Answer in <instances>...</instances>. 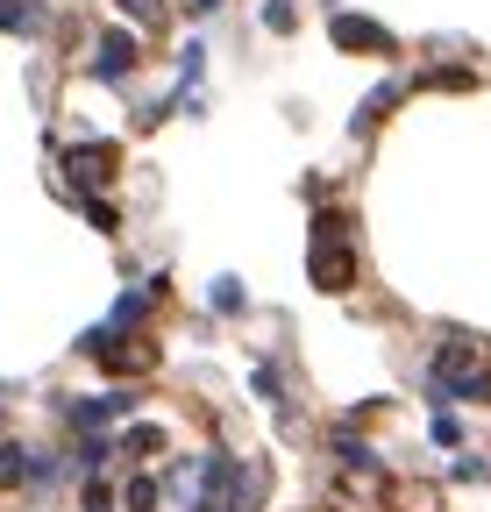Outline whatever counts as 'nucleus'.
Returning a JSON list of instances; mask_svg holds the SVG:
<instances>
[{
  "instance_id": "1",
  "label": "nucleus",
  "mask_w": 491,
  "mask_h": 512,
  "mask_svg": "<svg viewBox=\"0 0 491 512\" xmlns=\"http://www.w3.org/2000/svg\"><path fill=\"white\" fill-rule=\"evenodd\" d=\"M356 278V256L342 242V221H314V285L321 292H349Z\"/></svg>"
},
{
  "instance_id": "2",
  "label": "nucleus",
  "mask_w": 491,
  "mask_h": 512,
  "mask_svg": "<svg viewBox=\"0 0 491 512\" xmlns=\"http://www.w3.org/2000/svg\"><path fill=\"white\" fill-rule=\"evenodd\" d=\"M65 164H72V178H79V185H100V178H114L121 150H114V143H86V150H72Z\"/></svg>"
},
{
  "instance_id": "3",
  "label": "nucleus",
  "mask_w": 491,
  "mask_h": 512,
  "mask_svg": "<svg viewBox=\"0 0 491 512\" xmlns=\"http://www.w3.org/2000/svg\"><path fill=\"white\" fill-rule=\"evenodd\" d=\"M335 43H349V50H385V57H392V36H385L378 22H356V15L335 22Z\"/></svg>"
},
{
  "instance_id": "4",
  "label": "nucleus",
  "mask_w": 491,
  "mask_h": 512,
  "mask_svg": "<svg viewBox=\"0 0 491 512\" xmlns=\"http://www.w3.org/2000/svg\"><path fill=\"white\" fill-rule=\"evenodd\" d=\"M100 72L107 79H129L136 72V43L129 36H100Z\"/></svg>"
},
{
  "instance_id": "5",
  "label": "nucleus",
  "mask_w": 491,
  "mask_h": 512,
  "mask_svg": "<svg viewBox=\"0 0 491 512\" xmlns=\"http://www.w3.org/2000/svg\"><path fill=\"white\" fill-rule=\"evenodd\" d=\"M29 477V463H22V448H0V491H8V484H22Z\"/></svg>"
},
{
  "instance_id": "6",
  "label": "nucleus",
  "mask_w": 491,
  "mask_h": 512,
  "mask_svg": "<svg viewBox=\"0 0 491 512\" xmlns=\"http://www.w3.org/2000/svg\"><path fill=\"white\" fill-rule=\"evenodd\" d=\"M129 505H136V512H150V505H157V484H150V477H136V484H129Z\"/></svg>"
},
{
  "instance_id": "7",
  "label": "nucleus",
  "mask_w": 491,
  "mask_h": 512,
  "mask_svg": "<svg viewBox=\"0 0 491 512\" xmlns=\"http://www.w3.org/2000/svg\"><path fill=\"white\" fill-rule=\"evenodd\" d=\"M86 512H114V491H107V484H93V491H86Z\"/></svg>"
},
{
  "instance_id": "8",
  "label": "nucleus",
  "mask_w": 491,
  "mask_h": 512,
  "mask_svg": "<svg viewBox=\"0 0 491 512\" xmlns=\"http://www.w3.org/2000/svg\"><path fill=\"white\" fill-rule=\"evenodd\" d=\"M121 8H129V15H143V22H150V15H157V0H121Z\"/></svg>"
}]
</instances>
